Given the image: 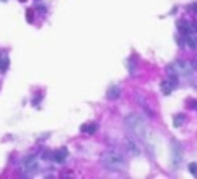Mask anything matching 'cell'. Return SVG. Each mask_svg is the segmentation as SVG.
I'll return each mask as SVG.
<instances>
[{
  "mask_svg": "<svg viewBox=\"0 0 197 179\" xmlns=\"http://www.w3.org/2000/svg\"><path fill=\"white\" fill-rule=\"evenodd\" d=\"M102 162L104 165L112 171H121V169L126 167V158L123 157L121 153L118 152H107L104 153V157H102Z\"/></svg>",
  "mask_w": 197,
  "mask_h": 179,
  "instance_id": "obj_1",
  "label": "cell"
},
{
  "mask_svg": "<svg viewBox=\"0 0 197 179\" xmlns=\"http://www.w3.org/2000/svg\"><path fill=\"white\" fill-rule=\"evenodd\" d=\"M95 127H97V124H86V126H83L81 129H83L85 133H93V129H95Z\"/></svg>",
  "mask_w": 197,
  "mask_h": 179,
  "instance_id": "obj_2",
  "label": "cell"
},
{
  "mask_svg": "<svg viewBox=\"0 0 197 179\" xmlns=\"http://www.w3.org/2000/svg\"><path fill=\"white\" fill-rule=\"evenodd\" d=\"M119 95V90L118 88H112V91H109V93H107V96H109V98H114V96H118Z\"/></svg>",
  "mask_w": 197,
  "mask_h": 179,
  "instance_id": "obj_3",
  "label": "cell"
},
{
  "mask_svg": "<svg viewBox=\"0 0 197 179\" xmlns=\"http://www.w3.org/2000/svg\"><path fill=\"white\" fill-rule=\"evenodd\" d=\"M188 169L192 171V174H194V176H197V165H195V164H190V165H188Z\"/></svg>",
  "mask_w": 197,
  "mask_h": 179,
  "instance_id": "obj_4",
  "label": "cell"
}]
</instances>
